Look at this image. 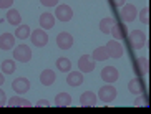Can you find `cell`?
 Here are the masks:
<instances>
[{
	"mask_svg": "<svg viewBox=\"0 0 151 114\" xmlns=\"http://www.w3.org/2000/svg\"><path fill=\"white\" fill-rule=\"evenodd\" d=\"M98 98H100L103 103L115 101V98H116V88H115V86H111V84H105V86H101V88H100V91H98Z\"/></svg>",
	"mask_w": 151,
	"mask_h": 114,
	"instance_id": "2",
	"label": "cell"
},
{
	"mask_svg": "<svg viewBox=\"0 0 151 114\" xmlns=\"http://www.w3.org/2000/svg\"><path fill=\"white\" fill-rule=\"evenodd\" d=\"M57 66H58V70L62 71V73H67V71H70V68H71V61L68 60V58L62 56V58L57 60Z\"/></svg>",
	"mask_w": 151,
	"mask_h": 114,
	"instance_id": "25",
	"label": "cell"
},
{
	"mask_svg": "<svg viewBox=\"0 0 151 114\" xmlns=\"http://www.w3.org/2000/svg\"><path fill=\"white\" fill-rule=\"evenodd\" d=\"M14 45H15V36L12 33H2L0 35V50H4V51L14 50Z\"/></svg>",
	"mask_w": 151,
	"mask_h": 114,
	"instance_id": "11",
	"label": "cell"
},
{
	"mask_svg": "<svg viewBox=\"0 0 151 114\" xmlns=\"http://www.w3.org/2000/svg\"><path fill=\"white\" fill-rule=\"evenodd\" d=\"M128 91L131 93V94H141L143 93V83H141V79H131L128 83Z\"/></svg>",
	"mask_w": 151,
	"mask_h": 114,
	"instance_id": "21",
	"label": "cell"
},
{
	"mask_svg": "<svg viewBox=\"0 0 151 114\" xmlns=\"http://www.w3.org/2000/svg\"><path fill=\"white\" fill-rule=\"evenodd\" d=\"M80 104L85 106V108H91V106H95L96 104V96H95V93L85 91L83 94L80 96Z\"/></svg>",
	"mask_w": 151,
	"mask_h": 114,
	"instance_id": "15",
	"label": "cell"
},
{
	"mask_svg": "<svg viewBox=\"0 0 151 114\" xmlns=\"http://www.w3.org/2000/svg\"><path fill=\"white\" fill-rule=\"evenodd\" d=\"M113 25H115V18H111V17L103 18L101 22H100V31L105 33V35H108L111 31V28H113Z\"/></svg>",
	"mask_w": 151,
	"mask_h": 114,
	"instance_id": "22",
	"label": "cell"
},
{
	"mask_svg": "<svg viewBox=\"0 0 151 114\" xmlns=\"http://www.w3.org/2000/svg\"><path fill=\"white\" fill-rule=\"evenodd\" d=\"M90 56H91V60H95V61H105L106 58H110V55H108L106 46H98V48L93 50V53H91Z\"/></svg>",
	"mask_w": 151,
	"mask_h": 114,
	"instance_id": "17",
	"label": "cell"
},
{
	"mask_svg": "<svg viewBox=\"0 0 151 114\" xmlns=\"http://www.w3.org/2000/svg\"><path fill=\"white\" fill-rule=\"evenodd\" d=\"M40 26L43 28V30H50V28H53L55 26V17L52 15V13L45 12L40 15Z\"/></svg>",
	"mask_w": 151,
	"mask_h": 114,
	"instance_id": "14",
	"label": "cell"
},
{
	"mask_svg": "<svg viewBox=\"0 0 151 114\" xmlns=\"http://www.w3.org/2000/svg\"><path fill=\"white\" fill-rule=\"evenodd\" d=\"M7 22L14 26H18L22 23V17H20V13L15 9H9V12H7Z\"/></svg>",
	"mask_w": 151,
	"mask_h": 114,
	"instance_id": "20",
	"label": "cell"
},
{
	"mask_svg": "<svg viewBox=\"0 0 151 114\" xmlns=\"http://www.w3.org/2000/svg\"><path fill=\"white\" fill-rule=\"evenodd\" d=\"M30 26L28 25H18L17 30H15V38L18 40H27L28 36H30Z\"/></svg>",
	"mask_w": 151,
	"mask_h": 114,
	"instance_id": "23",
	"label": "cell"
},
{
	"mask_svg": "<svg viewBox=\"0 0 151 114\" xmlns=\"http://www.w3.org/2000/svg\"><path fill=\"white\" fill-rule=\"evenodd\" d=\"M55 79H57V76H55L53 70H43L40 73V83L43 86H52L55 83Z\"/></svg>",
	"mask_w": 151,
	"mask_h": 114,
	"instance_id": "16",
	"label": "cell"
},
{
	"mask_svg": "<svg viewBox=\"0 0 151 114\" xmlns=\"http://www.w3.org/2000/svg\"><path fill=\"white\" fill-rule=\"evenodd\" d=\"M101 79L105 83H115L118 79V70L115 66H105L101 70Z\"/></svg>",
	"mask_w": 151,
	"mask_h": 114,
	"instance_id": "10",
	"label": "cell"
},
{
	"mask_svg": "<svg viewBox=\"0 0 151 114\" xmlns=\"http://www.w3.org/2000/svg\"><path fill=\"white\" fill-rule=\"evenodd\" d=\"M110 33H113V36H115V40H123V36H124V26H121V25H113V28H111V31Z\"/></svg>",
	"mask_w": 151,
	"mask_h": 114,
	"instance_id": "27",
	"label": "cell"
},
{
	"mask_svg": "<svg viewBox=\"0 0 151 114\" xmlns=\"http://www.w3.org/2000/svg\"><path fill=\"white\" fill-rule=\"evenodd\" d=\"M143 104L148 106V99H146V98H138L136 101H134V106H143Z\"/></svg>",
	"mask_w": 151,
	"mask_h": 114,
	"instance_id": "32",
	"label": "cell"
},
{
	"mask_svg": "<svg viewBox=\"0 0 151 114\" xmlns=\"http://www.w3.org/2000/svg\"><path fill=\"white\" fill-rule=\"evenodd\" d=\"M7 104V96H5V91L0 88V108H4Z\"/></svg>",
	"mask_w": 151,
	"mask_h": 114,
	"instance_id": "31",
	"label": "cell"
},
{
	"mask_svg": "<svg viewBox=\"0 0 151 114\" xmlns=\"http://www.w3.org/2000/svg\"><path fill=\"white\" fill-rule=\"evenodd\" d=\"M55 17H57L60 22H70L71 17H73V10H71V7H70V5H67V4L57 5Z\"/></svg>",
	"mask_w": 151,
	"mask_h": 114,
	"instance_id": "5",
	"label": "cell"
},
{
	"mask_svg": "<svg viewBox=\"0 0 151 114\" xmlns=\"http://www.w3.org/2000/svg\"><path fill=\"white\" fill-rule=\"evenodd\" d=\"M83 81H85V78H83V73H81L80 70L78 71H70L68 76H67V83L70 84V86H73V88L83 84Z\"/></svg>",
	"mask_w": 151,
	"mask_h": 114,
	"instance_id": "13",
	"label": "cell"
},
{
	"mask_svg": "<svg viewBox=\"0 0 151 114\" xmlns=\"http://www.w3.org/2000/svg\"><path fill=\"white\" fill-rule=\"evenodd\" d=\"M145 41H146V36L141 30H133L129 33V43L133 50H141L145 46Z\"/></svg>",
	"mask_w": 151,
	"mask_h": 114,
	"instance_id": "4",
	"label": "cell"
},
{
	"mask_svg": "<svg viewBox=\"0 0 151 114\" xmlns=\"http://www.w3.org/2000/svg\"><path fill=\"white\" fill-rule=\"evenodd\" d=\"M57 45L60 50H68L73 46V36L67 31H62V33H58L57 36Z\"/></svg>",
	"mask_w": 151,
	"mask_h": 114,
	"instance_id": "9",
	"label": "cell"
},
{
	"mask_svg": "<svg viewBox=\"0 0 151 114\" xmlns=\"http://www.w3.org/2000/svg\"><path fill=\"white\" fill-rule=\"evenodd\" d=\"M14 58L17 61H22V63H27L32 60V50L30 46L27 45H18L14 48Z\"/></svg>",
	"mask_w": 151,
	"mask_h": 114,
	"instance_id": "1",
	"label": "cell"
},
{
	"mask_svg": "<svg viewBox=\"0 0 151 114\" xmlns=\"http://www.w3.org/2000/svg\"><path fill=\"white\" fill-rule=\"evenodd\" d=\"M124 2H126V0H113V5H115V7H123Z\"/></svg>",
	"mask_w": 151,
	"mask_h": 114,
	"instance_id": "34",
	"label": "cell"
},
{
	"mask_svg": "<svg viewBox=\"0 0 151 114\" xmlns=\"http://www.w3.org/2000/svg\"><path fill=\"white\" fill-rule=\"evenodd\" d=\"M15 70H17V65H15L14 60H4L2 61V71L5 75H14Z\"/></svg>",
	"mask_w": 151,
	"mask_h": 114,
	"instance_id": "24",
	"label": "cell"
},
{
	"mask_svg": "<svg viewBox=\"0 0 151 114\" xmlns=\"http://www.w3.org/2000/svg\"><path fill=\"white\" fill-rule=\"evenodd\" d=\"M139 18H141V22L145 23V25L150 23V9H148V7H145V9L139 12Z\"/></svg>",
	"mask_w": 151,
	"mask_h": 114,
	"instance_id": "28",
	"label": "cell"
},
{
	"mask_svg": "<svg viewBox=\"0 0 151 114\" xmlns=\"http://www.w3.org/2000/svg\"><path fill=\"white\" fill-rule=\"evenodd\" d=\"M121 18H123V22H133L134 18L138 15V10L133 4H124L121 7Z\"/></svg>",
	"mask_w": 151,
	"mask_h": 114,
	"instance_id": "7",
	"label": "cell"
},
{
	"mask_svg": "<svg viewBox=\"0 0 151 114\" xmlns=\"http://www.w3.org/2000/svg\"><path fill=\"white\" fill-rule=\"evenodd\" d=\"M78 68L81 73H91L95 70V60H91L90 55H83L78 60Z\"/></svg>",
	"mask_w": 151,
	"mask_h": 114,
	"instance_id": "8",
	"label": "cell"
},
{
	"mask_svg": "<svg viewBox=\"0 0 151 114\" xmlns=\"http://www.w3.org/2000/svg\"><path fill=\"white\" fill-rule=\"evenodd\" d=\"M40 4L45 7H55V5H58V0H40Z\"/></svg>",
	"mask_w": 151,
	"mask_h": 114,
	"instance_id": "30",
	"label": "cell"
},
{
	"mask_svg": "<svg viewBox=\"0 0 151 114\" xmlns=\"http://www.w3.org/2000/svg\"><path fill=\"white\" fill-rule=\"evenodd\" d=\"M106 50H108V55H110L111 58H115V60H120V58L123 56V53H124L123 46L120 45L118 40H111V41H108Z\"/></svg>",
	"mask_w": 151,
	"mask_h": 114,
	"instance_id": "6",
	"label": "cell"
},
{
	"mask_svg": "<svg viewBox=\"0 0 151 114\" xmlns=\"http://www.w3.org/2000/svg\"><path fill=\"white\" fill-rule=\"evenodd\" d=\"M4 81H5V78H4V75H0V86L4 84Z\"/></svg>",
	"mask_w": 151,
	"mask_h": 114,
	"instance_id": "35",
	"label": "cell"
},
{
	"mask_svg": "<svg viewBox=\"0 0 151 114\" xmlns=\"http://www.w3.org/2000/svg\"><path fill=\"white\" fill-rule=\"evenodd\" d=\"M9 106L10 108H32V103L20 96H14L9 99Z\"/></svg>",
	"mask_w": 151,
	"mask_h": 114,
	"instance_id": "18",
	"label": "cell"
},
{
	"mask_svg": "<svg viewBox=\"0 0 151 114\" xmlns=\"http://www.w3.org/2000/svg\"><path fill=\"white\" fill-rule=\"evenodd\" d=\"M12 89L18 94H23V93H27L30 89V81L27 78H18L12 83Z\"/></svg>",
	"mask_w": 151,
	"mask_h": 114,
	"instance_id": "12",
	"label": "cell"
},
{
	"mask_svg": "<svg viewBox=\"0 0 151 114\" xmlns=\"http://www.w3.org/2000/svg\"><path fill=\"white\" fill-rule=\"evenodd\" d=\"M138 66H139V73L141 75H148V71H150V60H148V56H141L138 58Z\"/></svg>",
	"mask_w": 151,
	"mask_h": 114,
	"instance_id": "26",
	"label": "cell"
},
{
	"mask_svg": "<svg viewBox=\"0 0 151 114\" xmlns=\"http://www.w3.org/2000/svg\"><path fill=\"white\" fill-rule=\"evenodd\" d=\"M14 5V0H0V9H10Z\"/></svg>",
	"mask_w": 151,
	"mask_h": 114,
	"instance_id": "29",
	"label": "cell"
},
{
	"mask_svg": "<svg viewBox=\"0 0 151 114\" xmlns=\"http://www.w3.org/2000/svg\"><path fill=\"white\" fill-rule=\"evenodd\" d=\"M70 104H71V96L68 93H58L55 96V106L65 108V106H70Z\"/></svg>",
	"mask_w": 151,
	"mask_h": 114,
	"instance_id": "19",
	"label": "cell"
},
{
	"mask_svg": "<svg viewBox=\"0 0 151 114\" xmlns=\"http://www.w3.org/2000/svg\"><path fill=\"white\" fill-rule=\"evenodd\" d=\"M37 106H38V108H47V106H50V101L48 99H38Z\"/></svg>",
	"mask_w": 151,
	"mask_h": 114,
	"instance_id": "33",
	"label": "cell"
},
{
	"mask_svg": "<svg viewBox=\"0 0 151 114\" xmlns=\"http://www.w3.org/2000/svg\"><path fill=\"white\" fill-rule=\"evenodd\" d=\"M30 38H32V43L35 45V46H45V45L48 43V35H47V31L43 28H37L30 33Z\"/></svg>",
	"mask_w": 151,
	"mask_h": 114,
	"instance_id": "3",
	"label": "cell"
}]
</instances>
